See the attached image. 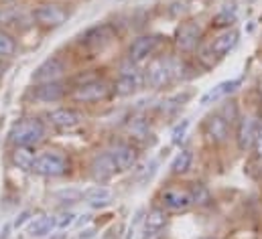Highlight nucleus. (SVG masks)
<instances>
[{
  "mask_svg": "<svg viewBox=\"0 0 262 239\" xmlns=\"http://www.w3.org/2000/svg\"><path fill=\"white\" fill-rule=\"evenodd\" d=\"M199 37H201V29L195 20H187L183 22L179 29H177V37H175V43L181 51L185 53H191L199 43Z\"/></svg>",
  "mask_w": 262,
  "mask_h": 239,
  "instance_id": "12",
  "label": "nucleus"
},
{
  "mask_svg": "<svg viewBox=\"0 0 262 239\" xmlns=\"http://www.w3.org/2000/svg\"><path fill=\"white\" fill-rule=\"evenodd\" d=\"M254 132H256V122L252 118H240L238 122V132H236V142H238V148L242 152H246L248 148L254 146Z\"/></svg>",
  "mask_w": 262,
  "mask_h": 239,
  "instance_id": "21",
  "label": "nucleus"
},
{
  "mask_svg": "<svg viewBox=\"0 0 262 239\" xmlns=\"http://www.w3.org/2000/svg\"><path fill=\"white\" fill-rule=\"evenodd\" d=\"M66 73V61L61 57H49L45 59L31 75L33 83H47V81H57Z\"/></svg>",
  "mask_w": 262,
  "mask_h": 239,
  "instance_id": "9",
  "label": "nucleus"
},
{
  "mask_svg": "<svg viewBox=\"0 0 262 239\" xmlns=\"http://www.w3.org/2000/svg\"><path fill=\"white\" fill-rule=\"evenodd\" d=\"M33 18H35L41 27L55 29V27H61L63 22H67L69 12H67L63 6H59V4H41V6L35 8Z\"/></svg>",
  "mask_w": 262,
  "mask_h": 239,
  "instance_id": "7",
  "label": "nucleus"
},
{
  "mask_svg": "<svg viewBox=\"0 0 262 239\" xmlns=\"http://www.w3.org/2000/svg\"><path fill=\"white\" fill-rule=\"evenodd\" d=\"M234 22H236V12H230V10H222V12L215 16V20H213L215 27H230V25H234Z\"/></svg>",
  "mask_w": 262,
  "mask_h": 239,
  "instance_id": "29",
  "label": "nucleus"
},
{
  "mask_svg": "<svg viewBox=\"0 0 262 239\" xmlns=\"http://www.w3.org/2000/svg\"><path fill=\"white\" fill-rule=\"evenodd\" d=\"M187 128H189V119H183L181 124H177V126L173 128V144H179V142L185 138Z\"/></svg>",
  "mask_w": 262,
  "mask_h": 239,
  "instance_id": "30",
  "label": "nucleus"
},
{
  "mask_svg": "<svg viewBox=\"0 0 262 239\" xmlns=\"http://www.w3.org/2000/svg\"><path fill=\"white\" fill-rule=\"evenodd\" d=\"M173 77H175V61L165 59V57L152 59L144 71V83L155 89H163L173 81Z\"/></svg>",
  "mask_w": 262,
  "mask_h": 239,
  "instance_id": "3",
  "label": "nucleus"
},
{
  "mask_svg": "<svg viewBox=\"0 0 262 239\" xmlns=\"http://www.w3.org/2000/svg\"><path fill=\"white\" fill-rule=\"evenodd\" d=\"M116 171H118V166H116V162H114V158H112L110 152H102V154L94 156V160L90 164L92 179L96 180L98 184H104V182L112 180L114 175H116Z\"/></svg>",
  "mask_w": 262,
  "mask_h": 239,
  "instance_id": "10",
  "label": "nucleus"
},
{
  "mask_svg": "<svg viewBox=\"0 0 262 239\" xmlns=\"http://www.w3.org/2000/svg\"><path fill=\"white\" fill-rule=\"evenodd\" d=\"M75 239H96V235H94V231L92 229H88V231H83V233H79Z\"/></svg>",
  "mask_w": 262,
  "mask_h": 239,
  "instance_id": "33",
  "label": "nucleus"
},
{
  "mask_svg": "<svg viewBox=\"0 0 262 239\" xmlns=\"http://www.w3.org/2000/svg\"><path fill=\"white\" fill-rule=\"evenodd\" d=\"M191 162H193V154L191 150H181L173 162H171V173L173 175H185L189 169H191Z\"/></svg>",
  "mask_w": 262,
  "mask_h": 239,
  "instance_id": "24",
  "label": "nucleus"
},
{
  "mask_svg": "<svg viewBox=\"0 0 262 239\" xmlns=\"http://www.w3.org/2000/svg\"><path fill=\"white\" fill-rule=\"evenodd\" d=\"M142 85H144V73H140V71L134 67V63L128 61V63L120 69V73H118V77H116L114 91H116L118 95H132V93H136Z\"/></svg>",
  "mask_w": 262,
  "mask_h": 239,
  "instance_id": "5",
  "label": "nucleus"
},
{
  "mask_svg": "<svg viewBox=\"0 0 262 239\" xmlns=\"http://www.w3.org/2000/svg\"><path fill=\"white\" fill-rule=\"evenodd\" d=\"M110 95V85L102 79H90L83 81L81 85H77L71 91V100L77 104H94V102H102Z\"/></svg>",
  "mask_w": 262,
  "mask_h": 239,
  "instance_id": "4",
  "label": "nucleus"
},
{
  "mask_svg": "<svg viewBox=\"0 0 262 239\" xmlns=\"http://www.w3.org/2000/svg\"><path fill=\"white\" fill-rule=\"evenodd\" d=\"M167 227V211L165 209H152L144 219L142 239H163Z\"/></svg>",
  "mask_w": 262,
  "mask_h": 239,
  "instance_id": "15",
  "label": "nucleus"
},
{
  "mask_svg": "<svg viewBox=\"0 0 262 239\" xmlns=\"http://www.w3.org/2000/svg\"><path fill=\"white\" fill-rule=\"evenodd\" d=\"M33 173L39 177H47V179H57L69 173V160L63 152L59 150H45L39 152L35 156L33 162Z\"/></svg>",
  "mask_w": 262,
  "mask_h": 239,
  "instance_id": "2",
  "label": "nucleus"
},
{
  "mask_svg": "<svg viewBox=\"0 0 262 239\" xmlns=\"http://www.w3.org/2000/svg\"><path fill=\"white\" fill-rule=\"evenodd\" d=\"M256 122V132H254V146L252 148H256V152L262 156V118L254 119Z\"/></svg>",
  "mask_w": 262,
  "mask_h": 239,
  "instance_id": "31",
  "label": "nucleus"
},
{
  "mask_svg": "<svg viewBox=\"0 0 262 239\" xmlns=\"http://www.w3.org/2000/svg\"><path fill=\"white\" fill-rule=\"evenodd\" d=\"M33 162H35V152L29 146H14V152H12L14 166H18L20 171H33Z\"/></svg>",
  "mask_w": 262,
  "mask_h": 239,
  "instance_id": "23",
  "label": "nucleus"
},
{
  "mask_svg": "<svg viewBox=\"0 0 262 239\" xmlns=\"http://www.w3.org/2000/svg\"><path fill=\"white\" fill-rule=\"evenodd\" d=\"M240 85H242V79H230V81H222V83H217L213 89H209L205 95H201L199 104H201V106H209V104H215V102L224 100L226 95L234 93V91H236Z\"/></svg>",
  "mask_w": 262,
  "mask_h": 239,
  "instance_id": "17",
  "label": "nucleus"
},
{
  "mask_svg": "<svg viewBox=\"0 0 262 239\" xmlns=\"http://www.w3.org/2000/svg\"><path fill=\"white\" fill-rule=\"evenodd\" d=\"M110 154H112V158H114L118 171H130L132 166L136 164V160H138L136 148H134L132 144H128V142H118V144H114L112 150H110Z\"/></svg>",
  "mask_w": 262,
  "mask_h": 239,
  "instance_id": "16",
  "label": "nucleus"
},
{
  "mask_svg": "<svg viewBox=\"0 0 262 239\" xmlns=\"http://www.w3.org/2000/svg\"><path fill=\"white\" fill-rule=\"evenodd\" d=\"M10 142L14 146H37L45 140V124L39 118H25L18 119L16 124H12L10 134H8Z\"/></svg>",
  "mask_w": 262,
  "mask_h": 239,
  "instance_id": "1",
  "label": "nucleus"
},
{
  "mask_svg": "<svg viewBox=\"0 0 262 239\" xmlns=\"http://www.w3.org/2000/svg\"><path fill=\"white\" fill-rule=\"evenodd\" d=\"M203 132L207 136L209 142L213 144H224L230 136V126H228V119L224 118L222 114H213L205 119L203 124Z\"/></svg>",
  "mask_w": 262,
  "mask_h": 239,
  "instance_id": "14",
  "label": "nucleus"
},
{
  "mask_svg": "<svg viewBox=\"0 0 262 239\" xmlns=\"http://www.w3.org/2000/svg\"><path fill=\"white\" fill-rule=\"evenodd\" d=\"M260 93H262V81H260Z\"/></svg>",
  "mask_w": 262,
  "mask_h": 239,
  "instance_id": "34",
  "label": "nucleus"
},
{
  "mask_svg": "<svg viewBox=\"0 0 262 239\" xmlns=\"http://www.w3.org/2000/svg\"><path fill=\"white\" fill-rule=\"evenodd\" d=\"M47 122L57 130H73L83 122V116L71 108H57L47 114Z\"/></svg>",
  "mask_w": 262,
  "mask_h": 239,
  "instance_id": "13",
  "label": "nucleus"
},
{
  "mask_svg": "<svg viewBox=\"0 0 262 239\" xmlns=\"http://www.w3.org/2000/svg\"><path fill=\"white\" fill-rule=\"evenodd\" d=\"M128 132H130L132 138H136V140H142L144 136H148V124L144 122L142 118H134L130 122V126H128Z\"/></svg>",
  "mask_w": 262,
  "mask_h": 239,
  "instance_id": "27",
  "label": "nucleus"
},
{
  "mask_svg": "<svg viewBox=\"0 0 262 239\" xmlns=\"http://www.w3.org/2000/svg\"><path fill=\"white\" fill-rule=\"evenodd\" d=\"M161 203L167 211H187L193 201H191V193L189 188H183V186H169L161 193Z\"/></svg>",
  "mask_w": 262,
  "mask_h": 239,
  "instance_id": "8",
  "label": "nucleus"
},
{
  "mask_svg": "<svg viewBox=\"0 0 262 239\" xmlns=\"http://www.w3.org/2000/svg\"><path fill=\"white\" fill-rule=\"evenodd\" d=\"M110 41H112V29H110L108 25L92 27V29L83 35V43H85L90 49H104Z\"/></svg>",
  "mask_w": 262,
  "mask_h": 239,
  "instance_id": "20",
  "label": "nucleus"
},
{
  "mask_svg": "<svg viewBox=\"0 0 262 239\" xmlns=\"http://www.w3.org/2000/svg\"><path fill=\"white\" fill-rule=\"evenodd\" d=\"M201 239H211V237H201Z\"/></svg>",
  "mask_w": 262,
  "mask_h": 239,
  "instance_id": "35",
  "label": "nucleus"
},
{
  "mask_svg": "<svg viewBox=\"0 0 262 239\" xmlns=\"http://www.w3.org/2000/svg\"><path fill=\"white\" fill-rule=\"evenodd\" d=\"M238 39H240V35H238V31H224L220 37H215L213 39V43L209 45V51H211V55H217V57H226L236 45H238Z\"/></svg>",
  "mask_w": 262,
  "mask_h": 239,
  "instance_id": "19",
  "label": "nucleus"
},
{
  "mask_svg": "<svg viewBox=\"0 0 262 239\" xmlns=\"http://www.w3.org/2000/svg\"><path fill=\"white\" fill-rule=\"evenodd\" d=\"M189 193H191L193 205H197V207H205V205L211 203V193H209V188L203 182H191Z\"/></svg>",
  "mask_w": 262,
  "mask_h": 239,
  "instance_id": "25",
  "label": "nucleus"
},
{
  "mask_svg": "<svg viewBox=\"0 0 262 239\" xmlns=\"http://www.w3.org/2000/svg\"><path fill=\"white\" fill-rule=\"evenodd\" d=\"M67 87L66 83H61L59 79L57 81H47V83H37L33 87V98L41 104H55V102H61L66 98Z\"/></svg>",
  "mask_w": 262,
  "mask_h": 239,
  "instance_id": "11",
  "label": "nucleus"
},
{
  "mask_svg": "<svg viewBox=\"0 0 262 239\" xmlns=\"http://www.w3.org/2000/svg\"><path fill=\"white\" fill-rule=\"evenodd\" d=\"M75 213L73 211H61L57 217H55V229H59V231H66L69 229L73 223H75Z\"/></svg>",
  "mask_w": 262,
  "mask_h": 239,
  "instance_id": "28",
  "label": "nucleus"
},
{
  "mask_svg": "<svg viewBox=\"0 0 262 239\" xmlns=\"http://www.w3.org/2000/svg\"><path fill=\"white\" fill-rule=\"evenodd\" d=\"M55 231V217L53 215H41L31 221L29 225V235L31 237H47Z\"/></svg>",
  "mask_w": 262,
  "mask_h": 239,
  "instance_id": "22",
  "label": "nucleus"
},
{
  "mask_svg": "<svg viewBox=\"0 0 262 239\" xmlns=\"http://www.w3.org/2000/svg\"><path fill=\"white\" fill-rule=\"evenodd\" d=\"M81 199H83L90 207L102 209V207H106V205L112 203V190H110L108 186H104V184H96V186L85 188V190L81 193Z\"/></svg>",
  "mask_w": 262,
  "mask_h": 239,
  "instance_id": "18",
  "label": "nucleus"
},
{
  "mask_svg": "<svg viewBox=\"0 0 262 239\" xmlns=\"http://www.w3.org/2000/svg\"><path fill=\"white\" fill-rule=\"evenodd\" d=\"M29 215H31L29 211H23V213H20V215L14 219V229H20V227L25 225V221H29Z\"/></svg>",
  "mask_w": 262,
  "mask_h": 239,
  "instance_id": "32",
  "label": "nucleus"
},
{
  "mask_svg": "<svg viewBox=\"0 0 262 239\" xmlns=\"http://www.w3.org/2000/svg\"><path fill=\"white\" fill-rule=\"evenodd\" d=\"M16 53V41L10 33L2 31L0 29V59H8V57H14Z\"/></svg>",
  "mask_w": 262,
  "mask_h": 239,
  "instance_id": "26",
  "label": "nucleus"
},
{
  "mask_svg": "<svg viewBox=\"0 0 262 239\" xmlns=\"http://www.w3.org/2000/svg\"><path fill=\"white\" fill-rule=\"evenodd\" d=\"M161 45V37L159 35H140L136 37L128 47V61L134 65H140L148 59L150 55H155V51Z\"/></svg>",
  "mask_w": 262,
  "mask_h": 239,
  "instance_id": "6",
  "label": "nucleus"
}]
</instances>
